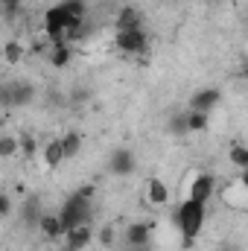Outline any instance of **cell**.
I'll list each match as a JSON object with an SVG mask.
<instances>
[{"label":"cell","mask_w":248,"mask_h":251,"mask_svg":"<svg viewBox=\"0 0 248 251\" xmlns=\"http://www.w3.org/2000/svg\"><path fill=\"white\" fill-rule=\"evenodd\" d=\"M3 53H6V62H9V64L21 62V59H24V44H18V41H6Z\"/></svg>","instance_id":"cell-16"},{"label":"cell","mask_w":248,"mask_h":251,"mask_svg":"<svg viewBox=\"0 0 248 251\" xmlns=\"http://www.w3.org/2000/svg\"><path fill=\"white\" fill-rule=\"evenodd\" d=\"M18 149H21V137L3 134V140H0V155H3V158H12V155H15Z\"/></svg>","instance_id":"cell-15"},{"label":"cell","mask_w":248,"mask_h":251,"mask_svg":"<svg viewBox=\"0 0 248 251\" xmlns=\"http://www.w3.org/2000/svg\"><path fill=\"white\" fill-rule=\"evenodd\" d=\"M143 201H146L149 207L161 210V207H167V204L173 201V187H170L161 176H152V178H146V184H143Z\"/></svg>","instance_id":"cell-5"},{"label":"cell","mask_w":248,"mask_h":251,"mask_svg":"<svg viewBox=\"0 0 248 251\" xmlns=\"http://www.w3.org/2000/svg\"><path fill=\"white\" fill-rule=\"evenodd\" d=\"M62 146H64V158H76L82 152V134L79 131H64L62 134Z\"/></svg>","instance_id":"cell-12"},{"label":"cell","mask_w":248,"mask_h":251,"mask_svg":"<svg viewBox=\"0 0 248 251\" xmlns=\"http://www.w3.org/2000/svg\"><path fill=\"white\" fill-rule=\"evenodd\" d=\"M38 158H41V167L44 170H59L64 161V146H62V137H47L41 146H38Z\"/></svg>","instance_id":"cell-6"},{"label":"cell","mask_w":248,"mask_h":251,"mask_svg":"<svg viewBox=\"0 0 248 251\" xmlns=\"http://www.w3.org/2000/svg\"><path fill=\"white\" fill-rule=\"evenodd\" d=\"M64 249L67 251H85L91 243H94V228H91V222L88 225H76V228H70L67 234H64Z\"/></svg>","instance_id":"cell-9"},{"label":"cell","mask_w":248,"mask_h":251,"mask_svg":"<svg viewBox=\"0 0 248 251\" xmlns=\"http://www.w3.org/2000/svg\"><path fill=\"white\" fill-rule=\"evenodd\" d=\"M243 79L248 82V62H246V67H243Z\"/></svg>","instance_id":"cell-18"},{"label":"cell","mask_w":248,"mask_h":251,"mask_svg":"<svg viewBox=\"0 0 248 251\" xmlns=\"http://www.w3.org/2000/svg\"><path fill=\"white\" fill-rule=\"evenodd\" d=\"M207 207L210 204H201L196 199H178L173 222H175V228H178V234H181L184 243L198 240V234L204 231V225H207Z\"/></svg>","instance_id":"cell-1"},{"label":"cell","mask_w":248,"mask_h":251,"mask_svg":"<svg viewBox=\"0 0 248 251\" xmlns=\"http://www.w3.org/2000/svg\"><path fill=\"white\" fill-rule=\"evenodd\" d=\"M228 161L243 173V170H248V143H234L231 146V152H228Z\"/></svg>","instance_id":"cell-14"},{"label":"cell","mask_w":248,"mask_h":251,"mask_svg":"<svg viewBox=\"0 0 248 251\" xmlns=\"http://www.w3.org/2000/svg\"><path fill=\"white\" fill-rule=\"evenodd\" d=\"M228 210L234 213H248V187L243 178H234V181H225L219 187V196H216Z\"/></svg>","instance_id":"cell-3"},{"label":"cell","mask_w":248,"mask_h":251,"mask_svg":"<svg viewBox=\"0 0 248 251\" xmlns=\"http://www.w3.org/2000/svg\"><path fill=\"white\" fill-rule=\"evenodd\" d=\"M111 167H114V173H117V176H128V173L134 170V158H131L125 149H117V152H114V158H111Z\"/></svg>","instance_id":"cell-13"},{"label":"cell","mask_w":248,"mask_h":251,"mask_svg":"<svg viewBox=\"0 0 248 251\" xmlns=\"http://www.w3.org/2000/svg\"><path fill=\"white\" fill-rule=\"evenodd\" d=\"M240 178L246 181V187H248V170H243V173H240Z\"/></svg>","instance_id":"cell-17"},{"label":"cell","mask_w":248,"mask_h":251,"mask_svg":"<svg viewBox=\"0 0 248 251\" xmlns=\"http://www.w3.org/2000/svg\"><path fill=\"white\" fill-rule=\"evenodd\" d=\"M219 100H222L219 88H201V91H196V94L190 97L187 108H190V111H204V114H210V111L219 105Z\"/></svg>","instance_id":"cell-8"},{"label":"cell","mask_w":248,"mask_h":251,"mask_svg":"<svg viewBox=\"0 0 248 251\" xmlns=\"http://www.w3.org/2000/svg\"><path fill=\"white\" fill-rule=\"evenodd\" d=\"M219 196V181L207 170H190L178 187V199H196L201 204H210Z\"/></svg>","instance_id":"cell-2"},{"label":"cell","mask_w":248,"mask_h":251,"mask_svg":"<svg viewBox=\"0 0 248 251\" xmlns=\"http://www.w3.org/2000/svg\"><path fill=\"white\" fill-rule=\"evenodd\" d=\"M143 26V15H140V9H131V6H125L117 12V18H114V32H123V29H140Z\"/></svg>","instance_id":"cell-11"},{"label":"cell","mask_w":248,"mask_h":251,"mask_svg":"<svg viewBox=\"0 0 248 251\" xmlns=\"http://www.w3.org/2000/svg\"><path fill=\"white\" fill-rule=\"evenodd\" d=\"M149 240H152V228L146 225V222H128L123 231V243L128 249H146L149 246Z\"/></svg>","instance_id":"cell-7"},{"label":"cell","mask_w":248,"mask_h":251,"mask_svg":"<svg viewBox=\"0 0 248 251\" xmlns=\"http://www.w3.org/2000/svg\"><path fill=\"white\" fill-rule=\"evenodd\" d=\"M114 47L125 53V56H140V53H146V47H149V35H146V29L140 26V29H123V32H114Z\"/></svg>","instance_id":"cell-4"},{"label":"cell","mask_w":248,"mask_h":251,"mask_svg":"<svg viewBox=\"0 0 248 251\" xmlns=\"http://www.w3.org/2000/svg\"><path fill=\"white\" fill-rule=\"evenodd\" d=\"M73 59V41H56V44H47V62L53 67H67Z\"/></svg>","instance_id":"cell-10"}]
</instances>
